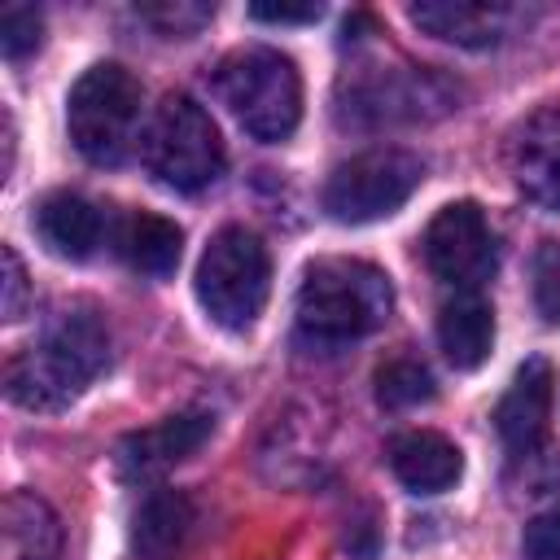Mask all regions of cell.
<instances>
[{
  "label": "cell",
  "mask_w": 560,
  "mask_h": 560,
  "mask_svg": "<svg viewBox=\"0 0 560 560\" xmlns=\"http://www.w3.org/2000/svg\"><path fill=\"white\" fill-rule=\"evenodd\" d=\"M109 368V328L96 306H57L39 341L4 363V394L26 411H66Z\"/></svg>",
  "instance_id": "cell-1"
},
{
  "label": "cell",
  "mask_w": 560,
  "mask_h": 560,
  "mask_svg": "<svg viewBox=\"0 0 560 560\" xmlns=\"http://www.w3.org/2000/svg\"><path fill=\"white\" fill-rule=\"evenodd\" d=\"M394 311V284L363 258H319L298 289V332L311 346H346L376 332Z\"/></svg>",
  "instance_id": "cell-2"
},
{
  "label": "cell",
  "mask_w": 560,
  "mask_h": 560,
  "mask_svg": "<svg viewBox=\"0 0 560 560\" xmlns=\"http://www.w3.org/2000/svg\"><path fill=\"white\" fill-rule=\"evenodd\" d=\"M214 92L232 109V118L262 144L289 140L302 122V74L280 48H232L214 70Z\"/></svg>",
  "instance_id": "cell-3"
},
{
  "label": "cell",
  "mask_w": 560,
  "mask_h": 560,
  "mask_svg": "<svg viewBox=\"0 0 560 560\" xmlns=\"http://www.w3.org/2000/svg\"><path fill=\"white\" fill-rule=\"evenodd\" d=\"M144 88L118 61L88 66L66 96V127L92 166H122L140 140Z\"/></svg>",
  "instance_id": "cell-4"
},
{
  "label": "cell",
  "mask_w": 560,
  "mask_h": 560,
  "mask_svg": "<svg viewBox=\"0 0 560 560\" xmlns=\"http://www.w3.org/2000/svg\"><path fill=\"white\" fill-rule=\"evenodd\" d=\"M271 293V254L262 245L258 232L228 223L210 236V245L201 249L197 262V302L201 311L228 328V332H245Z\"/></svg>",
  "instance_id": "cell-5"
},
{
  "label": "cell",
  "mask_w": 560,
  "mask_h": 560,
  "mask_svg": "<svg viewBox=\"0 0 560 560\" xmlns=\"http://www.w3.org/2000/svg\"><path fill=\"white\" fill-rule=\"evenodd\" d=\"M144 166L171 192H201L223 175V140L206 105L188 92L162 96L149 136H144Z\"/></svg>",
  "instance_id": "cell-6"
},
{
  "label": "cell",
  "mask_w": 560,
  "mask_h": 560,
  "mask_svg": "<svg viewBox=\"0 0 560 560\" xmlns=\"http://www.w3.org/2000/svg\"><path fill=\"white\" fill-rule=\"evenodd\" d=\"M424 184V162L407 149H368L341 162L324 184V210L337 223H376L411 201Z\"/></svg>",
  "instance_id": "cell-7"
},
{
  "label": "cell",
  "mask_w": 560,
  "mask_h": 560,
  "mask_svg": "<svg viewBox=\"0 0 560 560\" xmlns=\"http://www.w3.org/2000/svg\"><path fill=\"white\" fill-rule=\"evenodd\" d=\"M424 262L438 280H446L455 293L459 289H481L494 267H499V249H494V232L481 214L477 201H451L442 206L429 228H424Z\"/></svg>",
  "instance_id": "cell-8"
},
{
  "label": "cell",
  "mask_w": 560,
  "mask_h": 560,
  "mask_svg": "<svg viewBox=\"0 0 560 560\" xmlns=\"http://www.w3.org/2000/svg\"><path fill=\"white\" fill-rule=\"evenodd\" d=\"M508 175L538 210H560V101L529 109L508 136Z\"/></svg>",
  "instance_id": "cell-9"
},
{
  "label": "cell",
  "mask_w": 560,
  "mask_h": 560,
  "mask_svg": "<svg viewBox=\"0 0 560 560\" xmlns=\"http://www.w3.org/2000/svg\"><path fill=\"white\" fill-rule=\"evenodd\" d=\"M214 433V416L210 411H179V416H166L149 429H136L118 442L114 459H118V472L131 477V481H149V477H162L171 472L175 464L192 459L206 438Z\"/></svg>",
  "instance_id": "cell-10"
},
{
  "label": "cell",
  "mask_w": 560,
  "mask_h": 560,
  "mask_svg": "<svg viewBox=\"0 0 560 560\" xmlns=\"http://www.w3.org/2000/svg\"><path fill=\"white\" fill-rule=\"evenodd\" d=\"M551 407H556V372L542 354L525 359L508 385V394L494 407V429L512 455H529L542 446L551 429Z\"/></svg>",
  "instance_id": "cell-11"
},
{
  "label": "cell",
  "mask_w": 560,
  "mask_h": 560,
  "mask_svg": "<svg viewBox=\"0 0 560 560\" xmlns=\"http://www.w3.org/2000/svg\"><path fill=\"white\" fill-rule=\"evenodd\" d=\"M407 18L442 44L455 48H494L512 35L516 9L508 4H477V0H420L407 9Z\"/></svg>",
  "instance_id": "cell-12"
},
{
  "label": "cell",
  "mask_w": 560,
  "mask_h": 560,
  "mask_svg": "<svg viewBox=\"0 0 560 560\" xmlns=\"http://www.w3.org/2000/svg\"><path fill=\"white\" fill-rule=\"evenodd\" d=\"M433 105V114L451 109V96L442 92V83L424 70H394V74H372L368 83H359L350 92V109L368 114L372 122H394V118H424Z\"/></svg>",
  "instance_id": "cell-13"
},
{
  "label": "cell",
  "mask_w": 560,
  "mask_h": 560,
  "mask_svg": "<svg viewBox=\"0 0 560 560\" xmlns=\"http://www.w3.org/2000/svg\"><path fill=\"white\" fill-rule=\"evenodd\" d=\"M31 223L39 232V241L48 245V254L70 258V262L92 258L101 249V241H105V210L92 206L79 192H48L35 206Z\"/></svg>",
  "instance_id": "cell-14"
},
{
  "label": "cell",
  "mask_w": 560,
  "mask_h": 560,
  "mask_svg": "<svg viewBox=\"0 0 560 560\" xmlns=\"http://www.w3.org/2000/svg\"><path fill=\"white\" fill-rule=\"evenodd\" d=\"M389 468L411 494H442L464 477V455L446 433L411 429L389 442Z\"/></svg>",
  "instance_id": "cell-15"
},
{
  "label": "cell",
  "mask_w": 560,
  "mask_h": 560,
  "mask_svg": "<svg viewBox=\"0 0 560 560\" xmlns=\"http://www.w3.org/2000/svg\"><path fill=\"white\" fill-rule=\"evenodd\" d=\"M438 346L455 372H472L494 350V306L481 289H459L438 311Z\"/></svg>",
  "instance_id": "cell-16"
},
{
  "label": "cell",
  "mask_w": 560,
  "mask_h": 560,
  "mask_svg": "<svg viewBox=\"0 0 560 560\" xmlns=\"http://www.w3.org/2000/svg\"><path fill=\"white\" fill-rule=\"evenodd\" d=\"M0 560H61V521L35 490H13L0 503Z\"/></svg>",
  "instance_id": "cell-17"
},
{
  "label": "cell",
  "mask_w": 560,
  "mask_h": 560,
  "mask_svg": "<svg viewBox=\"0 0 560 560\" xmlns=\"http://www.w3.org/2000/svg\"><path fill=\"white\" fill-rule=\"evenodd\" d=\"M118 254L127 258L131 271L149 276V280H166L179 267L184 254V232L175 219L153 214V210H136L118 223Z\"/></svg>",
  "instance_id": "cell-18"
},
{
  "label": "cell",
  "mask_w": 560,
  "mask_h": 560,
  "mask_svg": "<svg viewBox=\"0 0 560 560\" xmlns=\"http://www.w3.org/2000/svg\"><path fill=\"white\" fill-rule=\"evenodd\" d=\"M192 525V503L179 494V490H158L153 499H144V508L136 512V547L162 556V551H175L184 542Z\"/></svg>",
  "instance_id": "cell-19"
},
{
  "label": "cell",
  "mask_w": 560,
  "mask_h": 560,
  "mask_svg": "<svg viewBox=\"0 0 560 560\" xmlns=\"http://www.w3.org/2000/svg\"><path fill=\"white\" fill-rule=\"evenodd\" d=\"M433 394H438L433 372H429L420 359H411V354H398V359H389V363L376 368V402L389 407V411L420 407V402H429Z\"/></svg>",
  "instance_id": "cell-20"
},
{
  "label": "cell",
  "mask_w": 560,
  "mask_h": 560,
  "mask_svg": "<svg viewBox=\"0 0 560 560\" xmlns=\"http://www.w3.org/2000/svg\"><path fill=\"white\" fill-rule=\"evenodd\" d=\"M39 39H44V18H39V9L13 4V9L0 13V52H4L9 61H22L26 52H35Z\"/></svg>",
  "instance_id": "cell-21"
},
{
  "label": "cell",
  "mask_w": 560,
  "mask_h": 560,
  "mask_svg": "<svg viewBox=\"0 0 560 560\" xmlns=\"http://www.w3.org/2000/svg\"><path fill=\"white\" fill-rule=\"evenodd\" d=\"M534 302L551 324H560V241H547L534 258Z\"/></svg>",
  "instance_id": "cell-22"
},
{
  "label": "cell",
  "mask_w": 560,
  "mask_h": 560,
  "mask_svg": "<svg viewBox=\"0 0 560 560\" xmlns=\"http://www.w3.org/2000/svg\"><path fill=\"white\" fill-rule=\"evenodd\" d=\"M140 18L153 22V26H158L162 35H171V39H184V35L201 31V26L214 18V9H206V4H144Z\"/></svg>",
  "instance_id": "cell-23"
},
{
  "label": "cell",
  "mask_w": 560,
  "mask_h": 560,
  "mask_svg": "<svg viewBox=\"0 0 560 560\" xmlns=\"http://www.w3.org/2000/svg\"><path fill=\"white\" fill-rule=\"evenodd\" d=\"M0 258H4V293H0V315H4V324H18L22 315H26V306H31V284H26V267H22V258H18V249L13 245H4L0 249Z\"/></svg>",
  "instance_id": "cell-24"
},
{
  "label": "cell",
  "mask_w": 560,
  "mask_h": 560,
  "mask_svg": "<svg viewBox=\"0 0 560 560\" xmlns=\"http://www.w3.org/2000/svg\"><path fill=\"white\" fill-rule=\"evenodd\" d=\"M521 547H525L529 560H560V508L529 516L525 534H521Z\"/></svg>",
  "instance_id": "cell-25"
},
{
  "label": "cell",
  "mask_w": 560,
  "mask_h": 560,
  "mask_svg": "<svg viewBox=\"0 0 560 560\" xmlns=\"http://www.w3.org/2000/svg\"><path fill=\"white\" fill-rule=\"evenodd\" d=\"M319 4H249L254 22H271V26H302V22H319Z\"/></svg>",
  "instance_id": "cell-26"
}]
</instances>
